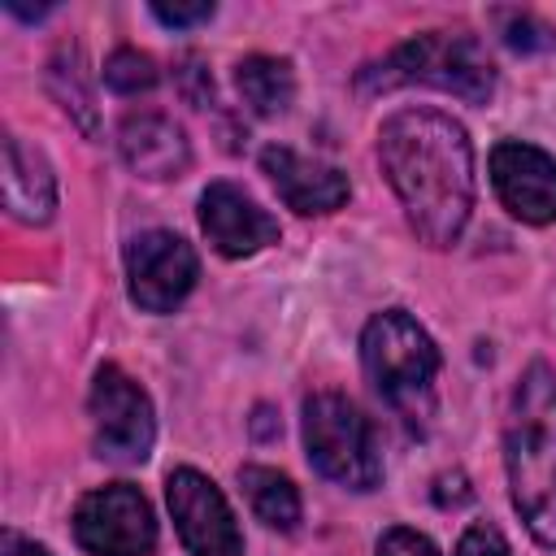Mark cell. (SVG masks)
<instances>
[{"instance_id": "ac0fdd59", "label": "cell", "mask_w": 556, "mask_h": 556, "mask_svg": "<svg viewBox=\"0 0 556 556\" xmlns=\"http://www.w3.org/2000/svg\"><path fill=\"white\" fill-rule=\"evenodd\" d=\"M156 61L139 48H117L109 61H104V87L117 91V96H139V91H152L156 87Z\"/></svg>"}, {"instance_id": "ffe728a7", "label": "cell", "mask_w": 556, "mask_h": 556, "mask_svg": "<svg viewBox=\"0 0 556 556\" xmlns=\"http://www.w3.org/2000/svg\"><path fill=\"white\" fill-rule=\"evenodd\" d=\"M174 78H178V91L187 96V104H195V109H208L213 104V74L204 70V61L195 52H187L174 65Z\"/></svg>"}, {"instance_id": "5b68a950", "label": "cell", "mask_w": 556, "mask_h": 556, "mask_svg": "<svg viewBox=\"0 0 556 556\" xmlns=\"http://www.w3.org/2000/svg\"><path fill=\"white\" fill-rule=\"evenodd\" d=\"M304 447L313 469L348 491H374L382 482L374 421L339 391H313L304 400Z\"/></svg>"}, {"instance_id": "5bb4252c", "label": "cell", "mask_w": 556, "mask_h": 556, "mask_svg": "<svg viewBox=\"0 0 556 556\" xmlns=\"http://www.w3.org/2000/svg\"><path fill=\"white\" fill-rule=\"evenodd\" d=\"M4 204L17 222L43 226L56 213V174L39 148L9 135L4 139Z\"/></svg>"}, {"instance_id": "7402d4cb", "label": "cell", "mask_w": 556, "mask_h": 556, "mask_svg": "<svg viewBox=\"0 0 556 556\" xmlns=\"http://www.w3.org/2000/svg\"><path fill=\"white\" fill-rule=\"evenodd\" d=\"M378 556H439V547H434L421 530L391 526V530L378 539Z\"/></svg>"}, {"instance_id": "7a4b0ae2", "label": "cell", "mask_w": 556, "mask_h": 556, "mask_svg": "<svg viewBox=\"0 0 556 556\" xmlns=\"http://www.w3.org/2000/svg\"><path fill=\"white\" fill-rule=\"evenodd\" d=\"M508 495L534 543L556 547V374L534 361L517 378L504 413Z\"/></svg>"}, {"instance_id": "30bf717a", "label": "cell", "mask_w": 556, "mask_h": 556, "mask_svg": "<svg viewBox=\"0 0 556 556\" xmlns=\"http://www.w3.org/2000/svg\"><path fill=\"white\" fill-rule=\"evenodd\" d=\"M491 182L500 204L530 226L556 222V156L534 143L504 139L491 148Z\"/></svg>"}, {"instance_id": "d6986e66", "label": "cell", "mask_w": 556, "mask_h": 556, "mask_svg": "<svg viewBox=\"0 0 556 556\" xmlns=\"http://www.w3.org/2000/svg\"><path fill=\"white\" fill-rule=\"evenodd\" d=\"M495 22H500V35H504V43H508L513 52H543V48L556 43V30H552L543 17H534V13L500 9Z\"/></svg>"}, {"instance_id": "d4e9b609", "label": "cell", "mask_w": 556, "mask_h": 556, "mask_svg": "<svg viewBox=\"0 0 556 556\" xmlns=\"http://www.w3.org/2000/svg\"><path fill=\"white\" fill-rule=\"evenodd\" d=\"M256 413H261V417H269V408H256ZM256 434H261V439H269V434H274V430H269V421H256Z\"/></svg>"}, {"instance_id": "8fae6325", "label": "cell", "mask_w": 556, "mask_h": 556, "mask_svg": "<svg viewBox=\"0 0 556 556\" xmlns=\"http://www.w3.org/2000/svg\"><path fill=\"white\" fill-rule=\"evenodd\" d=\"M261 169L265 178L274 182L278 200L287 208H295L300 217H321V213H334L348 204V174L317 161V156H304L287 143H269L261 152Z\"/></svg>"}, {"instance_id": "e0dca14e", "label": "cell", "mask_w": 556, "mask_h": 556, "mask_svg": "<svg viewBox=\"0 0 556 556\" xmlns=\"http://www.w3.org/2000/svg\"><path fill=\"white\" fill-rule=\"evenodd\" d=\"M48 91L56 96V104L83 126V135H96V91L87 78V61L78 48L61 43L48 61Z\"/></svg>"}, {"instance_id": "7c38bea8", "label": "cell", "mask_w": 556, "mask_h": 556, "mask_svg": "<svg viewBox=\"0 0 556 556\" xmlns=\"http://www.w3.org/2000/svg\"><path fill=\"white\" fill-rule=\"evenodd\" d=\"M200 230L230 261L256 256L261 248L278 243V222L235 182H208L204 187V195H200Z\"/></svg>"}, {"instance_id": "44dd1931", "label": "cell", "mask_w": 556, "mask_h": 556, "mask_svg": "<svg viewBox=\"0 0 556 556\" xmlns=\"http://www.w3.org/2000/svg\"><path fill=\"white\" fill-rule=\"evenodd\" d=\"M456 556H513V547H508V539H504L491 521H473V526L460 534Z\"/></svg>"}, {"instance_id": "8992f818", "label": "cell", "mask_w": 556, "mask_h": 556, "mask_svg": "<svg viewBox=\"0 0 556 556\" xmlns=\"http://www.w3.org/2000/svg\"><path fill=\"white\" fill-rule=\"evenodd\" d=\"M87 413H91V439H96L100 460L139 465L152 452V439H156L152 400L122 365H100L96 369Z\"/></svg>"}, {"instance_id": "9a60e30c", "label": "cell", "mask_w": 556, "mask_h": 556, "mask_svg": "<svg viewBox=\"0 0 556 556\" xmlns=\"http://www.w3.org/2000/svg\"><path fill=\"white\" fill-rule=\"evenodd\" d=\"M235 87L243 96V104L256 113V117H278L291 109L295 100V74H291V61L282 56H269V52H252L235 65Z\"/></svg>"}, {"instance_id": "ba28073f", "label": "cell", "mask_w": 556, "mask_h": 556, "mask_svg": "<svg viewBox=\"0 0 556 556\" xmlns=\"http://www.w3.org/2000/svg\"><path fill=\"white\" fill-rule=\"evenodd\" d=\"M200 278L195 248L174 230H143L126 243L130 300L143 313H174Z\"/></svg>"}, {"instance_id": "3957f363", "label": "cell", "mask_w": 556, "mask_h": 556, "mask_svg": "<svg viewBox=\"0 0 556 556\" xmlns=\"http://www.w3.org/2000/svg\"><path fill=\"white\" fill-rule=\"evenodd\" d=\"M361 91H395V87H434L460 96L469 104H486L495 91V65L486 48L465 30H426L391 48L382 61L361 70Z\"/></svg>"}, {"instance_id": "2e32d148", "label": "cell", "mask_w": 556, "mask_h": 556, "mask_svg": "<svg viewBox=\"0 0 556 556\" xmlns=\"http://www.w3.org/2000/svg\"><path fill=\"white\" fill-rule=\"evenodd\" d=\"M239 482H243V495H248L252 513L269 530H295L300 526V491L287 473H278L269 465H243Z\"/></svg>"}, {"instance_id": "cb8c5ba5", "label": "cell", "mask_w": 556, "mask_h": 556, "mask_svg": "<svg viewBox=\"0 0 556 556\" xmlns=\"http://www.w3.org/2000/svg\"><path fill=\"white\" fill-rule=\"evenodd\" d=\"M0 556H52V552H48L43 543L17 534V530H4V534H0Z\"/></svg>"}, {"instance_id": "6da1fadb", "label": "cell", "mask_w": 556, "mask_h": 556, "mask_svg": "<svg viewBox=\"0 0 556 556\" xmlns=\"http://www.w3.org/2000/svg\"><path fill=\"white\" fill-rule=\"evenodd\" d=\"M378 161L408 226L430 248H452L473 213V148L456 117L400 109L378 130Z\"/></svg>"}, {"instance_id": "52a82bcc", "label": "cell", "mask_w": 556, "mask_h": 556, "mask_svg": "<svg viewBox=\"0 0 556 556\" xmlns=\"http://www.w3.org/2000/svg\"><path fill=\"white\" fill-rule=\"evenodd\" d=\"M74 539L91 556H152L156 547L152 504L130 482L96 486L74 508Z\"/></svg>"}, {"instance_id": "603a6c76", "label": "cell", "mask_w": 556, "mask_h": 556, "mask_svg": "<svg viewBox=\"0 0 556 556\" xmlns=\"http://www.w3.org/2000/svg\"><path fill=\"white\" fill-rule=\"evenodd\" d=\"M152 17H156L161 26L182 30V26L208 22V17H213V4H208V0H200V4H152Z\"/></svg>"}, {"instance_id": "9c48e42d", "label": "cell", "mask_w": 556, "mask_h": 556, "mask_svg": "<svg viewBox=\"0 0 556 556\" xmlns=\"http://www.w3.org/2000/svg\"><path fill=\"white\" fill-rule=\"evenodd\" d=\"M165 500H169L178 539L191 556H243L239 521L213 478L182 465L165 478Z\"/></svg>"}, {"instance_id": "4fadbf2b", "label": "cell", "mask_w": 556, "mask_h": 556, "mask_svg": "<svg viewBox=\"0 0 556 556\" xmlns=\"http://www.w3.org/2000/svg\"><path fill=\"white\" fill-rule=\"evenodd\" d=\"M117 148H122V161L152 182L182 178L191 165V143L182 126L169 122L165 113H130L117 130Z\"/></svg>"}, {"instance_id": "277c9868", "label": "cell", "mask_w": 556, "mask_h": 556, "mask_svg": "<svg viewBox=\"0 0 556 556\" xmlns=\"http://www.w3.org/2000/svg\"><path fill=\"white\" fill-rule=\"evenodd\" d=\"M361 361H365V374L378 387V395L413 430H426V417L434 404V374H439L434 339L404 308H387L365 321Z\"/></svg>"}]
</instances>
